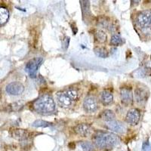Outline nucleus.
I'll list each match as a JSON object with an SVG mask.
<instances>
[{"mask_svg": "<svg viewBox=\"0 0 151 151\" xmlns=\"http://www.w3.org/2000/svg\"><path fill=\"white\" fill-rule=\"evenodd\" d=\"M151 150V146L150 144L149 140H146L144 141L142 144V151H150Z\"/></svg>", "mask_w": 151, "mask_h": 151, "instance_id": "obj_24", "label": "nucleus"}, {"mask_svg": "<svg viewBox=\"0 0 151 151\" xmlns=\"http://www.w3.org/2000/svg\"><path fill=\"white\" fill-rule=\"evenodd\" d=\"M122 43H123V40L119 35L115 34L111 37V40H110V44L111 45L118 46V45H122Z\"/></svg>", "mask_w": 151, "mask_h": 151, "instance_id": "obj_19", "label": "nucleus"}, {"mask_svg": "<svg viewBox=\"0 0 151 151\" xmlns=\"http://www.w3.org/2000/svg\"><path fill=\"white\" fill-rule=\"evenodd\" d=\"M106 127L110 129V130H111L112 132L119 133V134L124 133L125 132V129H126L125 125L122 122L115 120V119L109 121V122H106Z\"/></svg>", "mask_w": 151, "mask_h": 151, "instance_id": "obj_7", "label": "nucleus"}, {"mask_svg": "<svg viewBox=\"0 0 151 151\" xmlns=\"http://www.w3.org/2000/svg\"><path fill=\"white\" fill-rule=\"evenodd\" d=\"M11 135L15 139L24 141L28 140V138L29 137V133L27 131L24 130V129H12L11 131Z\"/></svg>", "mask_w": 151, "mask_h": 151, "instance_id": "obj_12", "label": "nucleus"}, {"mask_svg": "<svg viewBox=\"0 0 151 151\" xmlns=\"http://www.w3.org/2000/svg\"><path fill=\"white\" fill-rule=\"evenodd\" d=\"M58 103L61 107L68 108L72 105L73 101L68 96L66 92H58L56 94Z\"/></svg>", "mask_w": 151, "mask_h": 151, "instance_id": "obj_9", "label": "nucleus"}, {"mask_svg": "<svg viewBox=\"0 0 151 151\" xmlns=\"http://www.w3.org/2000/svg\"><path fill=\"white\" fill-rule=\"evenodd\" d=\"M5 90L11 95H20L24 91V87L22 83L19 82H13L6 86Z\"/></svg>", "mask_w": 151, "mask_h": 151, "instance_id": "obj_6", "label": "nucleus"}, {"mask_svg": "<svg viewBox=\"0 0 151 151\" xmlns=\"http://www.w3.org/2000/svg\"><path fill=\"white\" fill-rule=\"evenodd\" d=\"M140 112L137 109H131L128 111L126 116H125V121L129 124L132 125H135L138 123L140 120Z\"/></svg>", "mask_w": 151, "mask_h": 151, "instance_id": "obj_8", "label": "nucleus"}, {"mask_svg": "<svg viewBox=\"0 0 151 151\" xmlns=\"http://www.w3.org/2000/svg\"><path fill=\"white\" fill-rule=\"evenodd\" d=\"M100 117H101V119L104 120L105 122H109V121L114 120L116 118V115L112 110H105L101 113Z\"/></svg>", "mask_w": 151, "mask_h": 151, "instance_id": "obj_15", "label": "nucleus"}, {"mask_svg": "<svg viewBox=\"0 0 151 151\" xmlns=\"http://www.w3.org/2000/svg\"><path fill=\"white\" fill-rule=\"evenodd\" d=\"M42 61V58H35L29 60L27 63L26 67H25V70L27 73L28 75L29 76V77H36L38 70H39L40 67L41 66Z\"/></svg>", "mask_w": 151, "mask_h": 151, "instance_id": "obj_4", "label": "nucleus"}, {"mask_svg": "<svg viewBox=\"0 0 151 151\" xmlns=\"http://www.w3.org/2000/svg\"><path fill=\"white\" fill-rule=\"evenodd\" d=\"M149 93L146 88L143 87H137L134 91L135 101L137 104H144L148 98Z\"/></svg>", "mask_w": 151, "mask_h": 151, "instance_id": "obj_11", "label": "nucleus"}, {"mask_svg": "<svg viewBox=\"0 0 151 151\" xmlns=\"http://www.w3.org/2000/svg\"><path fill=\"white\" fill-rule=\"evenodd\" d=\"M93 143L100 149H110L116 147L119 143V139L116 134L110 132H98L93 136Z\"/></svg>", "mask_w": 151, "mask_h": 151, "instance_id": "obj_1", "label": "nucleus"}, {"mask_svg": "<svg viewBox=\"0 0 151 151\" xmlns=\"http://www.w3.org/2000/svg\"><path fill=\"white\" fill-rule=\"evenodd\" d=\"M137 24L142 29L151 28V10L141 12L137 16Z\"/></svg>", "mask_w": 151, "mask_h": 151, "instance_id": "obj_3", "label": "nucleus"}, {"mask_svg": "<svg viewBox=\"0 0 151 151\" xmlns=\"http://www.w3.org/2000/svg\"><path fill=\"white\" fill-rule=\"evenodd\" d=\"M80 145L83 151H94V145L89 141H82Z\"/></svg>", "mask_w": 151, "mask_h": 151, "instance_id": "obj_20", "label": "nucleus"}, {"mask_svg": "<svg viewBox=\"0 0 151 151\" xmlns=\"http://www.w3.org/2000/svg\"><path fill=\"white\" fill-rule=\"evenodd\" d=\"M94 52L97 56H98L99 58H106L109 55L108 51L104 47H96L94 49Z\"/></svg>", "mask_w": 151, "mask_h": 151, "instance_id": "obj_17", "label": "nucleus"}, {"mask_svg": "<svg viewBox=\"0 0 151 151\" xmlns=\"http://www.w3.org/2000/svg\"><path fill=\"white\" fill-rule=\"evenodd\" d=\"M83 107L86 111L88 113H94L98 108V102L93 97H87L83 102Z\"/></svg>", "mask_w": 151, "mask_h": 151, "instance_id": "obj_10", "label": "nucleus"}, {"mask_svg": "<svg viewBox=\"0 0 151 151\" xmlns=\"http://www.w3.org/2000/svg\"><path fill=\"white\" fill-rule=\"evenodd\" d=\"M33 127H42V128H46V127H49L52 125V123H50V122H46V121L44 120H36L32 124Z\"/></svg>", "mask_w": 151, "mask_h": 151, "instance_id": "obj_23", "label": "nucleus"}, {"mask_svg": "<svg viewBox=\"0 0 151 151\" xmlns=\"http://www.w3.org/2000/svg\"><path fill=\"white\" fill-rule=\"evenodd\" d=\"M9 17V12L7 9L4 7H0V25L7 22Z\"/></svg>", "mask_w": 151, "mask_h": 151, "instance_id": "obj_16", "label": "nucleus"}, {"mask_svg": "<svg viewBox=\"0 0 151 151\" xmlns=\"http://www.w3.org/2000/svg\"><path fill=\"white\" fill-rule=\"evenodd\" d=\"M81 4H82V11H83V16H84V18L86 16H89L88 14L90 13L89 10V6L90 4L88 1H81Z\"/></svg>", "mask_w": 151, "mask_h": 151, "instance_id": "obj_21", "label": "nucleus"}, {"mask_svg": "<svg viewBox=\"0 0 151 151\" xmlns=\"http://www.w3.org/2000/svg\"><path fill=\"white\" fill-rule=\"evenodd\" d=\"M94 39L98 42L100 43H104L106 41V39H107V36H106V33L102 30H97L95 33H94Z\"/></svg>", "mask_w": 151, "mask_h": 151, "instance_id": "obj_18", "label": "nucleus"}, {"mask_svg": "<svg viewBox=\"0 0 151 151\" xmlns=\"http://www.w3.org/2000/svg\"><path fill=\"white\" fill-rule=\"evenodd\" d=\"M121 101L125 106L132 105L133 103V94L132 88H122L120 89Z\"/></svg>", "mask_w": 151, "mask_h": 151, "instance_id": "obj_5", "label": "nucleus"}, {"mask_svg": "<svg viewBox=\"0 0 151 151\" xmlns=\"http://www.w3.org/2000/svg\"><path fill=\"white\" fill-rule=\"evenodd\" d=\"M67 94L68 95L70 99L72 100L73 101H76V100H77L79 97V91H77L76 89H74V88H71V89H69L66 91Z\"/></svg>", "mask_w": 151, "mask_h": 151, "instance_id": "obj_22", "label": "nucleus"}, {"mask_svg": "<svg viewBox=\"0 0 151 151\" xmlns=\"http://www.w3.org/2000/svg\"><path fill=\"white\" fill-rule=\"evenodd\" d=\"M74 130L78 134L83 136V137H87L88 134H90L91 132V126L85 123H81L77 125L74 128Z\"/></svg>", "mask_w": 151, "mask_h": 151, "instance_id": "obj_13", "label": "nucleus"}, {"mask_svg": "<svg viewBox=\"0 0 151 151\" xmlns=\"http://www.w3.org/2000/svg\"><path fill=\"white\" fill-rule=\"evenodd\" d=\"M33 109L37 113L41 114H50L55 110V104L53 98L48 94H45L38 98L33 103Z\"/></svg>", "mask_w": 151, "mask_h": 151, "instance_id": "obj_2", "label": "nucleus"}, {"mask_svg": "<svg viewBox=\"0 0 151 151\" xmlns=\"http://www.w3.org/2000/svg\"><path fill=\"white\" fill-rule=\"evenodd\" d=\"M101 102L104 105H108L110 104H111L113 100V97L111 91H108V90H104L101 93Z\"/></svg>", "mask_w": 151, "mask_h": 151, "instance_id": "obj_14", "label": "nucleus"}]
</instances>
